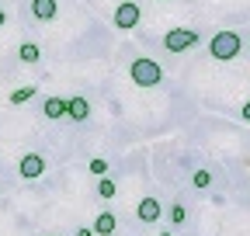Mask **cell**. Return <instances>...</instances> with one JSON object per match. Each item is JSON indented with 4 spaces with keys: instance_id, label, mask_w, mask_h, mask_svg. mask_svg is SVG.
Masks as SVG:
<instances>
[{
    "instance_id": "6da1fadb",
    "label": "cell",
    "mask_w": 250,
    "mask_h": 236,
    "mask_svg": "<svg viewBox=\"0 0 250 236\" xmlns=\"http://www.w3.org/2000/svg\"><path fill=\"white\" fill-rule=\"evenodd\" d=\"M240 49H243V39H240L236 32H215V35L208 39V52H212V59H219V63L236 59Z\"/></svg>"
},
{
    "instance_id": "7a4b0ae2",
    "label": "cell",
    "mask_w": 250,
    "mask_h": 236,
    "mask_svg": "<svg viewBox=\"0 0 250 236\" xmlns=\"http://www.w3.org/2000/svg\"><path fill=\"white\" fill-rule=\"evenodd\" d=\"M129 77H132L136 87H160L164 83V66L156 59H132Z\"/></svg>"
},
{
    "instance_id": "3957f363",
    "label": "cell",
    "mask_w": 250,
    "mask_h": 236,
    "mask_svg": "<svg viewBox=\"0 0 250 236\" xmlns=\"http://www.w3.org/2000/svg\"><path fill=\"white\" fill-rule=\"evenodd\" d=\"M198 39H202V35L195 32V28H170V32L164 35V49L177 56V52L195 49V45H198Z\"/></svg>"
},
{
    "instance_id": "277c9868",
    "label": "cell",
    "mask_w": 250,
    "mask_h": 236,
    "mask_svg": "<svg viewBox=\"0 0 250 236\" xmlns=\"http://www.w3.org/2000/svg\"><path fill=\"white\" fill-rule=\"evenodd\" d=\"M139 18H143V7L132 4V0H125V4L115 7V28L118 32H132V28L139 24Z\"/></svg>"
},
{
    "instance_id": "5b68a950",
    "label": "cell",
    "mask_w": 250,
    "mask_h": 236,
    "mask_svg": "<svg viewBox=\"0 0 250 236\" xmlns=\"http://www.w3.org/2000/svg\"><path fill=\"white\" fill-rule=\"evenodd\" d=\"M45 174V160L39 153H24L21 163H18V177H24V181H39V177Z\"/></svg>"
},
{
    "instance_id": "8992f818",
    "label": "cell",
    "mask_w": 250,
    "mask_h": 236,
    "mask_svg": "<svg viewBox=\"0 0 250 236\" xmlns=\"http://www.w3.org/2000/svg\"><path fill=\"white\" fill-rule=\"evenodd\" d=\"M66 118H70V122H87V118H90V104H87L83 94L66 98Z\"/></svg>"
},
{
    "instance_id": "52a82bcc",
    "label": "cell",
    "mask_w": 250,
    "mask_h": 236,
    "mask_svg": "<svg viewBox=\"0 0 250 236\" xmlns=\"http://www.w3.org/2000/svg\"><path fill=\"white\" fill-rule=\"evenodd\" d=\"M42 115L49 118V122H59V118H66V98H59V94L45 98V101H42Z\"/></svg>"
},
{
    "instance_id": "ba28073f",
    "label": "cell",
    "mask_w": 250,
    "mask_h": 236,
    "mask_svg": "<svg viewBox=\"0 0 250 236\" xmlns=\"http://www.w3.org/2000/svg\"><path fill=\"white\" fill-rule=\"evenodd\" d=\"M136 216H139L143 222H156V219L164 216V209H160V201H156V198H143L139 209H136Z\"/></svg>"
},
{
    "instance_id": "9c48e42d",
    "label": "cell",
    "mask_w": 250,
    "mask_h": 236,
    "mask_svg": "<svg viewBox=\"0 0 250 236\" xmlns=\"http://www.w3.org/2000/svg\"><path fill=\"white\" fill-rule=\"evenodd\" d=\"M31 14H35L39 21H52L59 14V4L56 0H31Z\"/></svg>"
},
{
    "instance_id": "30bf717a",
    "label": "cell",
    "mask_w": 250,
    "mask_h": 236,
    "mask_svg": "<svg viewBox=\"0 0 250 236\" xmlns=\"http://www.w3.org/2000/svg\"><path fill=\"white\" fill-rule=\"evenodd\" d=\"M39 56H42V49H39L35 42H21V45H18V59H21L24 66H35Z\"/></svg>"
},
{
    "instance_id": "8fae6325",
    "label": "cell",
    "mask_w": 250,
    "mask_h": 236,
    "mask_svg": "<svg viewBox=\"0 0 250 236\" xmlns=\"http://www.w3.org/2000/svg\"><path fill=\"white\" fill-rule=\"evenodd\" d=\"M94 236H115V216L111 212H101L98 219H94Z\"/></svg>"
},
{
    "instance_id": "7c38bea8",
    "label": "cell",
    "mask_w": 250,
    "mask_h": 236,
    "mask_svg": "<svg viewBox=\"0 0 250 236\" xmlns=\"http://www.w3.org/2000/svg\"><path fill=\"white\" fill-rule=\"evenodd\" d=\"M35 94H39V87L35 83H24V87H18V91H11V104H28Z\"/></svg>"
},
{
    "instance_id": "4fadbf2b",
    "label": "cell",
    "mask_w": 250,
    "mask_h": 236,
    "mask_svg": "<svg viewBox=\"0 0 250 236\" xmlns=\"http://www.w3.org/2000/svg\"><path fill=\"white\" fill-rule=\"evenodd\" d=\"M191 184H195L198 191H205V188L212 184V174H208V170H195V174H191Z\"/></svg>"
},
{
    "instance_id": "5bb4252c",
    "label": "cell",
    "mask_w": 250,
    "mask_h": 236,
    "mask_svg": "<svg viewBox=\"0 0 250 236\" xmlns=\"http://www.w3.org/2000/svg\"><path fill=\"white\" fill-rule=\"evenodd\" d=\"M98 195H101V198H115V181H111V177H104V174H101V181H98Z\"/></svg>"
},
{
    "instance_id": "9a60e30c",
    "label": "cell",
    "mask_w": 250,
    "mask_h": 236,
    "mask_svg": "<svg viewBox=\"0 0 250 236\" xmlns=\"http://www.w3.org/2000/svg\"><path fill=\"white\" fill-rule=\"evenodd\" d=\"M87 167H90V174H98V177H101V174H108V160H101V157H94Z\"/></svg>"
},
{
    "instance_id": "2e32d148",
    "label": "cell",
    "mask_w": 250,
    "mask_h": 236,
    "mask_svg": "<svg viewBox=\"0 0 250 236\" xmlns=\"http://www.w3.org/2000/svg\"><path fill=\"white\" fill-rule=\"evenodd\" d=\"M184 219H188V212H184V205H170V222H174V226H181Z\"/></svg>"
},
{
    "instance_id": "e0dca14e",
    "label": "cell",
    "mask_w": 250,
    "mask_h": 236,
    "mask_svg": "<svg viewBox=\"0 0 250 236\" xmlns=\"http://www.w3.org/2000/svg\"><path fill=\"white\" fill-rule=\"evenodd\" d=\"M240 115H243V122H250V101H243V108H240Z\"/></svg>"
},
{
    "instance_id": "ac0fdd59",
    "label": "cell",
    "mask_w": 250,
    "mask_h": 236,
    "mask_svg": "<svg viewBox=\"0 0 250 236\" xmlns=\"http://www.w3.org/2000/svg\"><path fill=\"white\" fill-rule=\"evenodd\" d=\"M77 236H94V229H90V226H80V229H77Z\"/></svg>"
},
{
    "instance_id": "d6986e66",
    "label": "cell",
    "mask_w": 250,
    "mask_h": 236,
    "mask_svg": "<svg viewBox=\"0 0 250 236\" xmlns=\"http://www.w3.org/2000/svg\"><path fill=\"white\" fill-rule=\"evenodd\" d=\"M7 24V11H0V28H4Z\"/></svg>"
},
{
    "instance_id": "ffe728a7",
    "label": "cell",
    "mask_w": 250,
    "mask_h": 236,
    "mask_svg": "<svg viewBox=\"0 0 250 236\" xmlns=\"http://www.w3.org/2000/svg\"><path fill=\"white\" fill-rule=\"evenodd\" d=\"M160 236H174V233H160Z\"/></svg>"
},
{
    "instance_id": "44dd1931",
    "label": "cell",
    "mask_w": 250,
    "mask_h": 236,
    "mask_svg": "<svg viewBox=\"0 0 250 236\" xmlns=\"http://www.w3.org/2000/svg\"><path fill=\"white\" fill-rule=\"evenodd\" d=\"M42 236H56V233H42Z\"/></svg>"
}]
</instances>
